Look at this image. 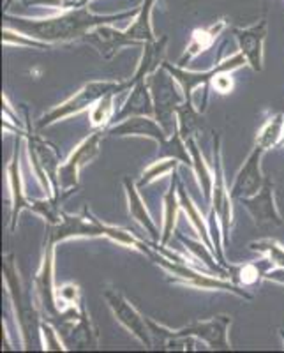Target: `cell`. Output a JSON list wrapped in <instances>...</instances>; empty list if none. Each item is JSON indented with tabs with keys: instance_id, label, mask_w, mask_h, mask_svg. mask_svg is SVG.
<instances>
[{
	"instance_id": "1",
	"label": "cell",
	"mask_w": 284,
	"mask_h": 353,
	"mask_svg": "<svg viewBox=\"0 0 284 353\" xmlns=\"http://www.w3.org/2000/svg\"><path fill=\"white\" fill-rule=\"evenodd\" d=\"M129 14L121 17H94L85 8H77L72 11L59 14V17L46 18V20H25V18H11L6 20L11 21V28L23 32L27 36L39 39L43 43H65L72 39H83L88 30L99 25H106L113 20H122Z\"/></svg>"
},
{
	"instance_id": "2",
	"label": "cell",
	"mask_w": 284,
	"mask_h": 353,
	"mask_svg": "<svg viewBox=\"0 0 284 353\" xmlns=\"http://www.w3.org/2000/svg\"><path fill=\"white\" fill-rule=\"evenodd\" d=\"M140 251H143L154 263H157L159 267H163L164 270H168L173 276L172 283H182L185 286H192V288L205 290V292H230L235 293L239 297L245 299V301H251L252 295H249L245 290H242L241 286L233 285L230 281H224V277H212L210 274H203L194 270L189 263H179V261L170 260L168 256H164L163 253H157V249H150V245L141 242Z\"/></svg>"
},
{
	"instance_id": "3",
	"label": "cell",
	"mask_w": 284,
	"mask_h": 353,
	"mask_svg": "<svg viewBox=\"0 0 284 353\" xmlns=\"http://www.w3.org/2000/svg\"><path fill=\"white\" fill-rule=\"evenodd\" d=\"M147 321L152 336L159 337L163 345H168L170 341H175V339H189V337H194V339H201V341L207 343L210 350L232 348V345L228 341V329L232 325V316H228V314H219V316H214L207 321H194L191 325L182 327V329L176 330L157 325L156 321L148 320V318Z\"/></svg>"
},
{
	"instance_id": "4",
	"label": "cell",
	"mask_w": 284,
	"mask_h": 353,
	"mask_svg": "<svg viewBox=\"0 0 284 353\" xmlns=\"http://www.w3.org/2000/svg\"><path fill=\"white\" fill-rule=\"evenodd\" d=\"M128 88H132L131 81H90V83L85 85L81 90H78L72 97H69L68 101H64L62 105L55 106L50 112L44 113L39 119V122L36 124L37 129H44L48 125L55 124L59 121H64L65 117H71L74 113L83 112L85 108L92 106L94 103H97L99 99H103L104 96L108 94H119L124 92Z\"/></svg>"
},
{
	"instance_id": "5",
	"label": "cell",
	"mask_w": 284,
	"mask_h": 353,
	"mask_svg": "<svg viewBox=\"0 0 284 353\" xmlns=\"http://www.w3.org/2000/svg\"><path fill=\"white\" fill-rule=\"evenodd\" d=\"M2 272H4L6 285H8L12 305H14V311H17V320L18 325H20L21 329V336H23L25 350H30L36 345V336L41 334L37 332V330H41L37 307L32 305V301L28 299L27 293L21 292L20 277H18V270L17 265H14V256H12V254H8V256L4 258Z\"/></svg>"
},
{
	"instance_id": "6",
	"label": "cell",
	"mask_w": 284,
	"mask_h": 353,
	"mask_svg": "<svg viewBox=\"0 0 284 353\" xmlns=\"http://www.w3.org/2000/svg\"><path fill=\"white\" fill-rule=\"evenodd\" d=\"M27 150L34 173H36L41 188L46 191V196L59 200V196H61L59 168H61V165H59V157H57L55 149L50 143L41 140V138L32 137L28 138Z\"/></svg>"
},
{
	"instance_id": "7",
	"label": "cell",
	"mask_w": 284,
	"mask_h": 353,
	"mask_svg": "<svg viewBox=\"0 0 284 353\" xmlns=\"http://www.w3.org/2000/svg\"><path fill=\"white\" fill-rule=\"evenodd\" d=\"M166 69L163 68V71H159V74L150 78L148 81V87L154 92V106H156V119L159 121V124L163 125V129L170 134H175L179 131V128H175V119L173 115H176V108L179 105L184 103V97H181L175 92V85L173 80L175 78L170 74L166 77Z\"/></svg>"
},
{
	"instance_id": "8",
	"label": "cell",
	"mask_w": 284,
	"mask_h": 353,
	"mask_svg": "<svg viewBox=\"0 0 284 353\" xmlns=\"http://www.w3.org/2000/svg\"><path fill=\"white\" fill-rule=\"evenodd\" d=\"M108 226L110 225H104L97 217H94L88 212V209L83 210V216H69V214L62 212L61 221L57 225H48L46 239L59 244V242H64L68 239L106 237Z\"/></svg>"
},
{
	"instance_id": "9",
	"label": "cell",
	"mask_w": 284,
	"mask_h": 353,
	"mask_svg": "<svg viewBox=\"0 0 284 353\" xmlns=\"http://www.w3.org/2000/svg\"><path fill=\"white\" fill-rule=\"evenodd\" d=\"M104 301L110 305V309L113 311L116 320L121 321L122 325H124L132 336L136 337L145 348H152V332H150L147 318L141 316L136 309L129 304L128 299H125L119 290H106V292H104Z\"/></svg>"
},
{
	"instance_id": "10",
	"label": "cell",
	"mask_w": 284,
	"mask_h": 353,
	"mask_svg": "<svg viewBox=\"0 0 284 353\" xmlns=\"http://www.w3.org/2000/svg\"><path fill=\"white\" fill-rule=\"evenodd\" d=\"M55 242L46 239V245H44V254H43V263L41 269L37 270L36 277H34V288L37 293V302H39L43 313L46 314V320H52L55 316L62 318V311L57 305V290L53 281V253H55Z\"/></svg>"
},
{
	"instance_id": "11",
	"label": "cell",
	"mask_w": 284,
	"mask_h": 353,
	"mask_svg": "<svg viewBox=\"0 0 284 353\" xmlns=\"http://www.w3.org/2000/svg\"><path fill=\"white\" fill-rule=\"evenodd\" d=\"M214 168H216V181H214L212 189V210L210 214L219 219L221 230H223L224 244H230V230H232V193L226 188L223 172V156H221V138H214Z\"/></svg>"
},
{
	"instance_id": "12",
	"label": "cell",
	"mask_w": 284,
	"mask_h": 353,
	"mask_svg": "<svg viewBox=\"0 0 284 353\" xmlns=\"http://www.w3.org/2000/svg\"><path fill=\"white\" fill-rule=\"evenodd\" d=\"M103 134L104 129H97L96 132H92L90 137L85 138L78 145L74 152L69 156V159L65 161L64 165H61V168H59V185H61L62 191L78 188V173H80V170L85 165H88L90 161L97 157Z\"/></svg>"
},
{
	"instance_id": "13",
	"label": "cell",
	"mask_w": 284,
	"mask_h": 353,
	"mask_svg": "<svg viewBox=\"0 0 284 353\" xmlns=\"http://www.w3.org/2000/svg\"><path fill=\"white\" fill-rule=\"evenodd\" d=\"M244 64H247L245 57L242 55V53H236V55L230 57L228 61L221 62V64H217L216 68H212L207 72H189L184 71L181 65H172L168 64V62H163V68L166 69V71L175 78L176 83L182 87L184 101H192V90H194V88H198L200 85L208 83V81H212L219 72H230L233 71V69H239Z\"/></svg>"
},
{
	"instance_id": "14",
	"label": "cell",
	"mask_w": 284,
	"mask_h": 353,
	"mask_svg": "<svg viewBox=\"0 0 284 353\" xmlns=\"http://www.w3.org/2000/svg\"><path fill=\"white\" fill-rule=\"evenodd\" d=\"M242 205H244L247 212L251 214L254 219V225L258 228H272V226L283 225V217H281L279 210L276 205V196H274V184L270 179H265L263 185L254 196L241 198Z\"/></svg>"
},
{
	"instance_id": "15",
	"label": "cell",
	"mask_w": 284,
	"mask_h": 353,
	"mask_svg": "<svg viewBox=\"0 0 284 353\" xmlns=\"http://www.w3.org/2000/svg\"><path fill=\"white\" fill-rule=\"evenodd\" d=\"M265 150L261 149L260 145H256L252 152L249 154V157L245 159L244 166L239 170L235 176V182L232 185V198L235 200H241V198H249L254 196L263 185L265 179L261 175V156H263Z\"/></svg>"
},
{
	"instance_id": "16",
	"label": "cell",
	"mask_w": 284,
	"mask_h": 353,
	"mask_svg": "<svg viewBox=\"0 0 284 353\" xmlns=\"http://www.w3.org/2000/svg\"><path fill=\"white\" fill-rule=\"evenodd\" d=\"M81 41L85 43L92 44L94 48L99 52L101 57L104 59H112L116 52L124 46H140L138 41L131 39V37L125 34V30H115L113 27H108V25H99V27H94L92 30H88L85 34V37Z\"/></svg>"
},
{
	"instance_id": "17",
	"label": "cell",
	"mask_w": 284,
	"mask_h": 353,
	"mask_svg": "<svg viewBox=\"0 0 284 353\" xmlns=\"http://www.w3.org/2000/svg\"><path fill=\"white\" fill-rule=\"evenodd\" d=\"M267 36V20H260L256 25L244 28V30H235V37L239 41L241 53L245 57L247 64L252 71L260 72L263 69V43Z\"/></svg>"
},
{
	"instance_id": "18",
	"label": "cell",
	"mask_w": 284,
	"mask_h": 353,
	"mask_svg": "<svg viewBox=\"0 0 284 353\" xmlns=\"http://www.w3.org/2000/svg\"><path fill=\"white\" fill-rule=\"evenodd\" d=\"M113 137H145L157 141V145H164L168 141V132L164 131L163 125L152 121V117H129L128 121L119 122L110 129Z\"/></svg>"
},
{
	"instance_id": "19",
	"label": "cell",
	"mask_w": 284,
	"mask_h": 353,
	"mask_svg": "<svg viewBox=\"0 0 284 353\" xmlns=\"http://www.w3.org/2000/svg\"><path fill=\"white\" fill-rule=\"evenodd\" d=\"M152 90L148 87V83H145V80L138 81V83L132 85V92L129 96V99L125 101L124 108L113 117L115 122H122L124 119L129 117H154L156 115V106H154V97Z\"/></svg>"
},
{
	"instance_id": "20",
	"label": "cell",
	"mask_w": 284,
	"mask_h": 353,
	"mask_svg": "<svg viewBox=\"0 0 284 353\" xmlns=\"http://www.w3.org/2000/svg\"><path fill=\"white\" fill-rule=\"evenodd\" d=\"M8 179L9 188H11V230L17 228L18 216L21 210H30L32 201H28L23 193V182H21V172H20V150L18 145L14 147V154H12L11 161L8 165Z\"/></svg>"
},
{
	"instance_id": "21",
	"label": "cell",
	"mask_w": 284,
	"mask_h": 353,
	"mask_svg": "<svg viewBox=\"0 0 284 353\" xmlns=\"http://www.w3.org/2000/svg\"><path fill=\"white\" fill-rule=\"evenodd\" d=\"M136 188L138 185H134V182H132L129 176H124V189L125 196H128L129 214H131L132 219L136 221V223H140V225L150 233V237H152L154 241H161V235H163V233H159V230H157L156 223H154V219L150 217V214H148L147 207H145L143 200L140 198V193H138Z\"/></svg>"
},
{
	"instance_id": "22",
	"label": "cell",
	"mask_w": 284,
	"mask_h": 353,
	"mask_svg": "<svg viewBox=\"0 0 284 353\" xmlns=\"http://www.w3.org/2000/svg\"><path fill=\"white\" fill-rule=\"evenodd\" d=\"M166 44H168V37L164 36L159 41H148L145 43L143 57H141L140 64H138L136 72L134 77L131 78V85L138 83V81L145 80L147 77H152L154 72L159 69V65H163L164 62V53H166Z\"/></svg>"
},
{
	"instance_id": "23",
	"label": "cell",
	"mask_w": 284,
	"mask_h": 353,
	"mask_svg": "<svg viewBox=\"0 0 284 353\" xmlns=\"http://www.w3.org/2000/svg\"><path fill=\"white\" fill-rule=\"evenodd\" d=\"M179 200H181V209L185 212V216H187L192 228L198 232L201 242L210 249V253H214V244H212V237H210V230H208L207 223H205V219L201 217L200 210L196 209V205H194V201L191 200V196H189L187 191H185L184 185H182L181 182H179Z\"/></svg>"
},
{
	"instance_id": "24",
	"label": "cell",
	"mask_w": 284,
	"mask_h": 353,
	"mask_svg": "<svg viewBox=\"0 0 284 353\" xmlns=\"http://www.w3.org/2000/svg\"><path fill=\"white\" fill-rule=\"evenodd\" d=\"M185 143H187L189 154H191L192 170H194V173H196L198 176V184H200L201 191H203L205 200L210 201L212 200V189H214V181H216V179H214V175L210 173V170H208L207 163H205L203 156H201L200 149H198L196 140L191 137L185 140Z\"/></svg>"
},
{
	"instance_id": "25",
	"label": "cell",
	"mask_w": 284,
	"mask_h": 353,
	"mask_svg": "<svg viewBox=\"0 0 284 353\" xmlns=\"http://www.w3.org/2000/svg\"><path fill=\"white\" fill-rule=\"evenodd\" d=\"M176 194H179V179L173 176L168 193L164 196V228L163 235H161V244L163 245L168 244L176 225V216H179V209H181V200L176 198Z\"/></svg>"
},
{
	"instance_id": "26",
	"label": "cell",
	"mask_w": 284,
	"mask_h": 353,
	"mask_svg": "<svg viewBox=\"0 0 284 353\" xmlns=\"http://www.w3.org/2000/svg\"><path fill=\"white\" fill-rule=\"evenodd\" d=\"M156 0H145L143 6L140 9V14L136 17V20L132 21L131 27L125 30L131 39L138 41V43H148V41H156L154 36L152 25H150V12H152V6Z\"/></svg>"
},
{
	"instance_id": "27",
	"label": "cell",
	"mask_w": 284,
	"mask_h": 353,
	"mask_svg": "<svg viewBox=\"0 0 284 353\" xmlns=\"http://www.w3.org/2000/svg\"><path fill=\"white\" fill-rule=\"evenodd\" d=\"M224 27V23H219L216 27H210V28H201V30H194L192 32V37H191V43H189L187 50H185V53L182 55V59L179 61V65H184L185 61H191L192 57H196L198 53L205 52L207 48H210L212 46V43L216 41L217 34L221 32V28Z\"/></svg>"
},
{
	"instance_id": "28",
	"label": "cell",
	"mask_w": 284,
	"mask_h": 353,
	"mask_svg": "<svg viewBox=\"0 0 284 353\" xmlns=\"http://www.w3.org/2000/svg\"><path fill=\"white\" fill-rule=\"evenodd\" d=\"M176 122H179V132L184 140L191 138L194 131L201 128V115L194 106L192 101H184L176 108Z\"/></svg>"
},
{
	"instance_id": "29",
	"label": "cell",
	"mask_w": 284,
	"mask_h": 353,
	"mask_svg": "<svg viewBox=\"0 0 284 353\" xmlns=\"http://www.w3.org/2000/svg\"><path fill=\"white\" fill-rule=\"evenodd\" d=\"M284 134V115L283 113H277L274 115L267 124L263 125L260 132H258L256 137V145H260L263 150L272 149L276 145L281 143Z\"/></svg>"
},
{
	"instance_id": "30",
	"label": "cell",
	"mask_w": 284,
	"mask_h": 353,
	"mask_svg": "<svg viewBox=\"0 0 284 353\" xmlns=\"http://www.w3.org/2000/svg\"><path fill=\"white\" fill-rule=\"evenodd\" d=\"M249 248L252 251H258V253L268 256V260L272 261L277 269L284 270V248L277 241H274V239H263V241L251 242Z\"/></svg>"
},
{
	"instance_id": "31",
	"label": "cell",
	"mask_w": 284,
	"mask_h": 353,
	"mask_svg": "<svg viewBox=\"0 0 284 353\" xmlns=\"http://www.w3.org/2000/svg\"><path fill=\"white\" fill-rule=\"evenodd\" d=\"M113 96L115 94H108L104 96L103 99L97 101V106H94L92 113H90V121L92 125H96L97 129H104L108 125L110 121H113Z\"/></svg>"
},
{
	"instance_id": "32",
	"label": "cell",
	"mask_w": 284,
	"mask_h": 353,
	"mask_svg": "<svg viewBox=\"0 0 284 353\" xmlns=\"http://www.w3.org/2000/svg\"><path fill=\"white\" fill-rule=\"evenodd\" d=\"M176 165H179V159H173V157H166V159L157 161V163H152V165L145 170L143 175H141L143 179L138 182V188H143V185L150 184V182H154L156 179H159V176L166 175V173H170V172H173V170L176 168Z\"/></svg>"
},
{
	"instance_id": "33",
	"label": "cell",
	"mask_w": 284,
	"mask_h": 353,
	"mask_svg": "<svg viewBox=\"0 0 284 353\" xmlns=\"http://www.w3.org/2000/svg\"><path fill=\"white\" fill-rule=\"evenodd\" d=\"M2 43L4 44H14V46H21V48H48V43H43L39 39L27 36L23 32H18L14 28L8 27L2 30Z\"/></svg>"
},
{
	"instance_id": "34",
	"label": "cell",
	"mask_w": 284,
	"mask_h": 353,
	"mask_svg": "<svg viewBox=\"0 0 284 353\" xmlns=\"http://www.w3.org/2000/svg\"><path fill=\"white\" fill-rule=\"evenodd\" d=\"M230 276H233V281L241 283L242 286H251L256 285L258 279H260V270H258L256 265L252 263H245L241 265V267H230Z\"/></svg>"
},
{
	"instance_id": "35",
	"label": "cell",
	"mask_w": 284,
	"mask_h": 353,
	"mask_svg": "<svg viewBox=\"0 0 284 353\" xmlns=\"http://www.w3.org/2000/svg\"><path fill=\"white\" fill-rule=\"evenodd\" d=\"M41 336L44 337V346H43L44 350H55V352L65 350V345L61 339V332H57L50 321L41 323Z\"/></svg>"
},
{
	"instance_id": "36",
	"label": "cell",
	"mask_w": 284,
	"mask_h": 353,
	"mask_svg": "<svg viewBox=\"0 0 284 353\" xmlns=\"http://www.w3.org/2000/svg\"><path fill=\"white\" fill-rule=\"evenodd\" d=\"M57 297L61 299L68 307H78L81 305V299H80V288L77 285H64L59 292H57Z\"/></svg>"
},
{
	"instance_id": "37",
	"label": "cell",
	"mask_w": 284,
	"mask_h": 353,
	"mask_svg": "<svg viewBox=\"0 0 284 353\" xmlns=\"http://www.w3.org/2000/svg\"><path fill=\"white\" fill-rule=\"evenodd\" d=\"M212 87L216 88L219 94H228V92H232L233 81H232V78L226 77V72H219V74H217V77L212 80Z\"/></svg>"
},
{
	"instance_id": "38",
	"label": "cell",
	"mask_w": 284,
	"mask_h": 353,
	"mask_svg": "<svg viewBox=\"0 0 284 353\" xmlns=\"http://www.w3.org/2000/svg\"><path fill=\"white\" fill-rule=\"evenodd\" d=\"M87 2H90V0H80V2H78L77 6H78V8H83V6L87 4Z\"/></svg>"
},
{
	"instance_id": "39",
	"label": "cell",
	"mask_w": 284,
	"mask_h": 353,
	"mask_svg": "<svg viewBox=\"0 0 284 353\" xmlns=\"http://www.w3.org/2000/svg\"><path fill=\"white\" fill-rule=\"evenodd\" d=\"M281 143H283V145H284V134H283V140H281Z\"/></svg>"
}]
</instances>
